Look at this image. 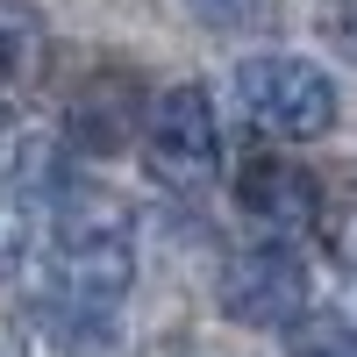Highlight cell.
I'll return each instance as SVG.
<instances>
[{
	"instance_id": "7",
	"label": "cell",
	"mask_w": 357,
	"mask_h": 357,
	"mask_svg": "<svg viewBox=\"0 0 357 357\" xmlns=\"http://www.w3.org/2000/svg\"><path fill=\"white\" fill-rule=\"evenodd\" d=\"M43 43L50 29L29 0H0V100H15L29 79L43 72Z\"/></svg>"
},
{
	"instance_id": "8",
	"label": "cell",
	"mask_w": 357,
	"mask_h": 357,
	"mask_svg": "<svg viewBox=\"0 0 357 357\" xmlns=\"http://www.w3.org/2000/svg\"><path fill=\"white\" fill-rule=\"evenodd\" d=\"M286 357H357V329H350L343 314H314L307 307L286 329Z\"/></svg>"
},
{
	"instance_id": "10",
	"label": "cell",
	"mask_w": 357,
	"mask_h": 357,
	"mask_svg": "<svg viewBox=\"0 0 357 357\" xmlns=\"http://www.w3.org/2000/svg\"><path fill=\"white\" fill-rule=\"evenodd\" d=\"M314 36L329 43L336 57L357 65V0H321V8H314Z\"/></svg>"
},
{
	"instance_id": "9",
	"label": "cell",
	"mask_w": 357,
	"mask_h": 357,
	"mask_svg": "<svg viewBox=\"0 0 357 357\" xmlns=\"http://www.w3.org/2000/svg\"><path fill=\"white\" fill-rule=\"evenodd\" d=\"M29 243H36V222H29V207H22L15 193H0V279L29 264Z\"/></svg>"
},
{
	"instance_id": "4",
	"label": "cell",
	"mask_w": 357,
	"mask_h": 357,
	"mask_svg": "<svg viewBox=\"0 0 357 357\" xmlns=\"http://www.w3.org/2000/svg\"><path fill=\"white\" fill-rule=\"evenodd\" d=\"M215 301L236 329H293L307 314V264L286 243H250L222 257Z\"/></svg>"
},
{
	"instance_id": "1",
	"label": "cell",
	"mask_w": 357,
	"mask_h": 357,
	"mask_svg": "<svg viewBox=\"0 0 357 357\" xmlns=\"http://www.w3.org/2000/svg\"><path fill=\"white\" fill-rule=\"evenodd\" d=\"M136 286V215L107 186H57L50 207V307L100 314Z\"/></svg>"
},
{
	"instance_id": "6",
	"label": "cell",
	"mask_w": 357,
	"mask_h": 357,
	"mask_svg": "<svg viewBox=\"0 0 357 357\" xmlns=\"http://www.w3.org/2000/svg\"><path fill=\"white\" fill-rule=\"evenodd\" d=\"M36 186H65V143L36 122H8L0 129V193H36Z\"/></svg>"
},
{
	"instance_id": "2",
	"label": "cell",
	"mask_w": 357,
	"mask_h": 357,
	"mask_svg": "<svg viewBox=\"0 0 357 357\" xmlns=\"http://www.w3.org/2000/svg\"><path fill=\"white\" fill-rule=\"evenodd\" d=\"M236 100H243L257 136H279V143H314L336 122V79L293 50L243 57L236 65Z\"/></svg>"
},
{
	"instance_id": "11",
	"label": "cell",
	"mask_w": 357,
	"mask_h": 357,
	"mask_svg": "<svg viewBox=\"0 0 357 357\" xmlns=\"http://www.w3.org/2000/svg\"><path fill=\"white\" fill-rule=\"evenodd\" d=\"M193 15L215 22V29H243V22L257 15V0H193Z\"/></svg>"
},
{
	"instance_id": "3",
	"label": "cell",
	"mask_w": 357,
	"mask_h": 357,
	"mask_svg": "<svg viewBox=\"0 0 357 357\" xmlns=\"http://www.w3.org/2000/svg\"><path fill=\"white\" fill-rule=\"evenodd\" d=\"M143 165L172 193H200L222 165V122L207 86H165L143 114Z\"/></svg>"
},
{
	"instance_id": "5",
	"label": "cell",
	"mask_w": 357,
	"mask_h": 357,
	"mask_svg": "<svg viewBox=\"0 0 357 357\" xmlns=\"http://www.w3.org/2000/svg\"><path fill=\"white\" fill-rule=\"evenodd\" d=\"M236 200H243L250 222L272 229V243H286V236L314 229V215H321L314 178H307L301 165H286V158H250L243 172H236Z\"/></svg>"
}]
</instances>
